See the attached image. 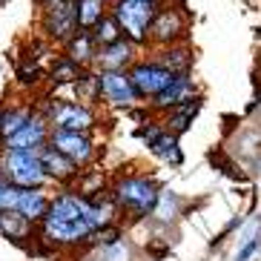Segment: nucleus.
<instances>
[{
    "mask_svg": "<svg viewBox=\"0 0 261 261\" xmlns=\"http://www.w3.org/2000/svg\"><path fill=\"white\" fill-rule=\"evenodd\" d=\"M121 221L115 204L107 192L84 195L75 187H63L52 195L43 221L38 224V244L46 250H86L89 238L107 227Z\"/></svg>",
    "mask_w": 261,
    "mask_h": 261,
    "instance_id": "obj_1",
    "label": "nucleus"
},
{
    "mask_svg": "<svg viewBox=\"0 0 261 261\" xmlns=\"http://www.w3.org/2000/svg\"><path fill=\"white\" fill-rule=\"evenodd\" d=\"M158 192H161V184L152 175H144V172H126V175H118L109 184V198L115 204L118 215L129 218V221L152 218Z\"/></svg>",
    "mask_w": 261,
    "mask_h": 261,
    "instance_id": "obj_2",
    "label": "nucleus"
},
{
    "mask_svg": "<svg viewBox=\"0 0 261 261\" xmlns=\"http://www.w3.org/2000/svg\"><path fill=\"white\" fill-rule=\"evenodd\" d=\"M35 109L46 118V123L52 129H69V132H86L92 135L100 123L98 109L81 100H58L52 95L35 100Z\"/></svg>",
    "mask_w": 261,
    "mask_h": 261,
    "instance_id": "obj_3",
    "label": "nucleus"
},
{
    "mask_svg": "<svg viewBox=\"0 0 261 261\" xmlns=\"http://www.w3.org/2000/svg\"><path fill=\"white\" fill-rule=\"evenodd\" d=\"M109 15L115 17V23L121 26V35L138 49H146L149 40V26H152L158 6L152 0H112Z\"/></svg>",
    "mask_w": 261,
    "mask_h": 261,
    "instance_id": "obj_4",
    "label": "nucleus"
},
{
    "mask_svg": "<svg viewBox=\"0 0 261 261\" xmlns=\"http://www.w3.org/2000/svg\"><path fill=\"white\" fill-rule=\"evenodd\" d=\"M0 169L9 178V184L23 190H46L49 178L43 172L38 152H20V149H0Z\"/></svg>",
    "mask_w": 261,
    "mask_h": 261,
    "instance_id": "obj_5",
    "label": "nucleus"
},
{
    "mask_svg": "<svg viewBox=\"0 0 261 261\" xmlns=\"http://www.w3.org/2000/svg\"><path fill=\"white\" fill-rule=\"evenodd\" d=\"M187 26H190V15L184 9V0L158 6V15L149 26L146 49H167L175 43H187Z\"/></svg>",
    "mask_w": 261,
    "mask_h": 261,
    "instance_id": "obj_6",
    "label": "nucleus"
},
{
    "mask_svg": "<svg viewBox=\"0 0 261 261\" xmlns=\"http://www.w3.org/2000/svg\"><path fill=\"white\" fill-rule=\"evenodd\" d=\"M40 32L43 40L52 46H63L66 40L77 35V17H75V0H43L40 6Z\"/></svg>",
    "mask_w": 261,
    "mask_h": 261,
    "instance_id": "obj_7",
    "label": "nucleus"
},
{
    "mask_svg": "<svg viewBox=\"0 0 261 261\" xmlns=\"http://www.w3.org/2000/svg\"><path fill=\"white\" fill-rule=\"evenodd\" d=\"M49 146H55L61 155H66L72 164L81 169H89L98 161V144L86 132H69V129H52L49 132Z\"/></svg>",
    "mask_w": 261,
    "mask_h": 261,
    "instance_id": "obj_8",
    "label": "nucleus"
},
{
    "mask_svg": "<svg viewBox=\"0 0 261 261\" xmlns=\"http://www.w3.org/2000/svg\"><path fill=\"white\" fill-rule=\"evenodd\" d=\"M172 77H175V72L164 69L161 63H155L152 58H146V61H135L129 69V81H132V89H135V95H138V100H149L155 98V95H161L164 89H167L169 84H172Z\"/></svg>",
    "mask_w": 261,
    "mask_h": 261,
    "instance_id": "obj_9",
    "label": "nucleus"
},
{
    "mask_svg": "<svg viewBox=\"0 0 261 261\" xmlns=\"http://www.w3.org/2000/svg\"><path fill=\"white\" fill-rule=\"evenodd\" d=\"M98 95L100 103H107L112 109H123V112L135 109V103H138L129 72H98Z\"/></svg>",
    "mask_w": 261,
    "mask_h": 261,
    "instance_id": "obj_10",
    "label": "nucleus"
},
{
    "mask_svg": "<svg viewBox=\"0 0 261 261\" xmlns=\"http://www.w3.org/2000/svg\"><path fill=\"white\" fill-rule=\"evenodd\" d=\"M198 92V86H195V77H192V72H178L175 77H172V84L164 89L161 95H155L149 103H146V109L152 112V115H167V112H172V109H178L181 103H187L190 98H195Z\"/></svg>",
    "mask_w": 261,
    "mask_h": 261,
    "instance_id": "obj_11",
    "label": "nucleus"
},
{
    "mask_svg": "<svg viewBox=\"0 0 261 261\" xmlns=\"http://www.w3.org/2000/svg\"><path fill=\"white\" fill-rule=\"evenodd\" d=\"M49 132H52V126L46 123V118L40 115V112H35V118H32L29 123H23L20 129L12 135V138L0 141V149H20V152H40L43 146L49 144Z\"/></svg>",
    "mask_w": 261,
    "mask_h": 261,
    "instance_id": "obj_12",
    "label": "nucleus"
},
{
    "mask_svg": "<svg viewBox=\"0 0 261 261\" xmlns=\"http://www.w3.org/2000/svg\"><path fill=\"white\" fill-rule=\"evenodd\" d=\"M138 61V46L129 43L126 38L109 43V46L98 49V58H95V72H129L132 63Z\"/></svg>",
    "mask_w": 261,
    "mask_h": 261,
    "instance_id": "obj_13",
    "label": "nucleus"
},
{
    "mask_svg": "<svg viewBox=\"0 0 261 261\" xmlns=\"http://www.w3.org/2000/svg\"><path fill=\"white\" fill-rule=\"evenodd\" d=\"M40 164H43V172H46V178H49V184H55V187H75V181H77V175L84 172V169L77 167V164H72L66 155H61L55 146H43L40 149Z\"/></svg>",
    "mask_w": 261,
    "mask_h": 261,
    "instance_id": "obj_14",
    "label": "nucleus"
},
{
    "mask_svg": "<svg viewBox=\"0 0 261 261\" xmlns=\"http://www.w3.org/2000/svg\"><path fill=\"white\" fill-rule=\"evenodd\" d=\"M0 236L15 247L38 244V227L32 221H26L23 215H17L15 210L12 213H0Z\"/></svg>",
    "mask_w": 261,
    "mask_h": 261,
    "instance_id": "obj_15",
    "label": "nucleus"
},
{
    "mask_svg": "<svg viewBox=\"0 0 261 261\" xmlns=\"http://www.w3.org/2000/svg\"><path fill=\"white\" fill-rule=\"evenodd\" d=\"M201 107H204V95H195V98H190L187 103H181L178 109L167 112V115L161 118V126L167 132H172L175 138H181L184 132H190V126H192V121H195V115L201 112Z\"/></svg>",
    "mask_w": 261,
    "mask_h": 261,
    "instance_id": "obj_16",
    "label": "nucleus"
},
{
    "mask_svg": "<svg viewBox=\"0 0 261 261\" xmlns=\"http://www.w3.org/2000/svg\"><path fill=\"white\" fill-rule=\"evenodd\" d=\"M149 58L155 63H161L164 69L169 72H192V63H195V55H192L190 43H175V46L167 49H149Z\"/></svg>",
    "mask_w": 261,
    "mask_h": 261,
    "instance_id": "obj_17",
    "label": "nucleus"
},
{
    "mask_svg": "<svg viewBox=\"0 0 261 261\" xmlns=\"http://www.w3.org/2000/svg\"><path fill=\"white\" fill-rule=\"evenodd\" d=\"M35 100H23V103H6L0 107V141L12 138L23 123H29L35 118Z\"/></svg>",
    "mask_w": 261,
    "mask_h": 261,
    "instance_id": "obj_18",
    "label": "nucleus"
},
{
    "mask_svg": "<svg viewBox=\"0 0 261 261\" xmlns=\"http://www.w3.org/2000/svg\"><path fill=\"white\" fill-rule=\"evenodd\" d=\"M63 58H69L72 63H77L81 69H92L95 66V58H98V43L92 40V35L89 32H77L72 40H66L63 43Z\"/></svg>",
    "mask_w": 261,
    "mask_h": 261,
    "instance_id": "obj_19",
    "label": "nucleus"
},
{
    "mask_svg": "<svg viewBox=\"0 0 261 261\" xmlns=\"http://www.w3.org/2000/svg\"><path fill=\"white\" fill-rule=\"evenodd\" d=\"M49 201H52L49 190H20V198H17L15 213L23 215L26 221H32L35 227H38V224L43 221L46 210H49Z\"/></svg>",
    "mask_w": 261,
    "mask_h": 261,
    "instance_id": "obj_20",
    "label": "nucleus"
},
{
    "mask_svg": "<svg viewBox=\"0 0 261 261\" xmlns=\"http://www.w3.org/2000/svg\"><path fill=\"white\" fill-rule=\"evenodd\" d=\"M149 152L158 158V161H164L167 167H181L184 164V152H181V138H175L172 132L161 129L158 135H155L152 141H149V146H146Z\"/></svg>",
    "mask_w": 261,
    "mask_h": 261,
    "instance_id": "obj_21",
    "label": "nucleus"
},
{
    "mask_svg": "<svg viewBox=\"0 0 261 261\" xmlns=\"http://www.w3.org/2000/svg\"><path fill=\"white\" fill-rule=\"evenodd\" d=\"M112 0H75V17L81 32H92L109 15Z\"/></svg>",
    "mask_w": 261,
    "mask_h": 261,
    "instance_id": "obj_22",
    "label": "nucleus"
},
{
    "mask_svg": "<svg viewBox=\"0 0 261 261\" xmlns=\"http://www.w3.org/2000/svg\"><path fill=\"white\" fill-rule=\"evenodd\" d=\"M181 210H184V198H181L175 190H167V187H161V192H158V201H155V210H152V218H155V221L164 224V227H169V224L178 221Z\"/></svg>",
    "mask_w": 261,
    "mask_h": 261,
    "instance_id": "obj_23",
    "label": "nucleus"
},
{
    "mask_svg": "<svg viewBox=\"0 0 261 261\" xmlns=\"http://www.w3.org/2000/svg\"><path fill=\"white\" fill-rule=\"evenodd\" d=\"M81 75H84V69H81L77 63H72L69 58H63V55H55L52 66L46 69V81H49V86H52V89L72 86Z\"/></svg>",
    "mask_w": 261,
    "mask_h": 261,
    "instance_id": "obj_24",
    "label": "nucleus"
},
{
    "mask_svg": "<svg viewBox=\"0 0 261 261\" xmlns=\"http://www.w3.org/2000/svg\"><path fill=\"white\" fill-rule=\"evenodd\" d=\"M89 253L95 255V258H89V261H135V244H132L129 236H126V238H121V241H115V244H109V247H95Z\"/></svg>",
    "mask_w": 261,
    "mask_h": 261,
    "instance_id": "obj_25",
    "label": "nucleus"
},
{
    "mask_svg": "<svg viewBox=\"0 0 261 261\" xmlns=\"http://www.w3.org/2000/svg\"><path fill=\"white\" fill-rule=\"evenodd\" d=\"M89 35H92V40L98 43V49H100V46H109V43H115V40L123 38V35H121V26L115 23V17H112V15L103 17V20H100V23L95 26L92 32H89Z\"/></svg>",
    "mask_w": 261,
    "mask_h": 261,
    "instance_id": "obj_26",
    "label": "nucleus"
},
{
    "mask_svg": "<svg viewBox=\"0 0 261 261\" xmlns=\"http://www.w3.org/2000/svg\"><path fill=\"white\" fill-rule=\"evenodd\" d=\"M17 84L26 86V89H32V86H38L43 77H46V72H43V66H40L38 61H29V58H23V61L17 63Z\"/></svg>",
    "mask_w": 261,
    "mask_h": 261,
    "instance_id": "obj_27",
    "label": "nucleus"
},
{
    "mask_svg": "<svg viewBox=\"0 0 261 261\" xmlns=\"http://www.w3.org/2000/svg\"><path fill=\"white\" fill-rule=\"evenodd\" d=\"M121 238H126V230H123V224H121V221L107 224V227H100V230L95 232L92 238H89L86 250H95V247H109V244H115V241H121Z\"/></svg>",
    "mask_w": 261,
    "mask_h": 261,
    "instance_id": "obj_28",
    "label": "nucleus"
},
{
    "mask_svg": "<svg viewBox=\"0 0 261 261\" xmlns=\"http://www.w3.org/2000/svg\"><path fill=\"white\" fill-rule=\"evenodd\" d=\"M20 190L23 187H15V184H6L0 187V213H12L17 207V198H20Z\"/></svg>",
    "mask_w": 261,
    "mask_h": 261,
    "instance_id": "obj_29",
    "label": "nucleus"
},
{
    "mask_svg": "<svg viewBox=\"0 0 261 261\" xmlns=\"http://www.w3.org/2000/svg\"><path fill=\"white\" fill-rule=\"evenodd\" d=\"M155 6H167V3H172V0H152Z\"/></svg>",
    "mask_w": 261,
    "mask_h": 261,
    "instance_id": "obj_30",
    "label": "nucleus"
},
{
    "mask_svg": "<svg viewBox=\"0 0 261 261\" xmlns=\"http://www.w3.org/2000/svg\"><path fill=\"white\" fill-rule=\"evenodd\" d=\"M9 3H12V0H0V6H9Z\"/></svg>",
    "mask_w": 261,
    "mask_h": 261,
    "instance_id": "obj_31",
    "label": "nucleus"
}]
</instances>
